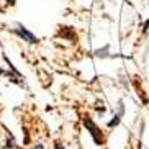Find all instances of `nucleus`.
I'll use <instances>...</instances> for the list:
<instances>
[{"instance_id": "obj_1", "label": "nucleus", "mask_w": 149, "mask_h": 149, "mask_svg": "<svg viewBox=\"0 0 149 149\" xmlns=\"http://www.w3.org/2000/svg\"><path fill=\"white\" fill-rule=\"evenodd\" d=\"M84 125H85V128L90 131V136H92V139L95 141L97 144H103V141H105L103 139V134H102L100 128L93 123V120L87 116V118H84Z\"/></svg>"}, {"instance_id": "obj_2", "label": "nucleus", "mask_w": 149, "mask_h": 149, "mask_svg": "<svg viewBox=\"0 0 149 149\" xmlns=\"http://www.w3.org/2000/svg\"><path fill=\"white\" fill-rule=\"evenodd\" d=\"M13 33L18 36V38H22L23 41H26V43H30V44H35V43H38V38H36L31 31H28L26 28L23 26L22 23H17L15 25V30H13Z\"/></svg>"}, {"instance_id": "obj_3", "label": "nucleus", "mask_w": 149, "mask_h": 149, "mask_svg": "<svg viewBox=\"0 0 149 149\" xmlns=\"http://www.w3.org/2000/svg\"><path fill=\"white\" fill-rule=\"evenodd\" d=\"M125 116V103H123L121 100L118 102V110H116V113H115V116L108 121V128H113L116 126L120 121H121V118Z\"/></svg>"}, {"instance_id": "obj_4", "label": "nucleus", "mask_w": 149, "mask_h": 149, "mask_svg": "<svg viewBox=\"0 0 149 149\" xmlns=\"http://www.w3.org/2000/svg\"><path fill=\"white\" fill-rule=\"evenodd\" d=\"M108 49H110L108 44H107V46H103L102 49H97V51H95V56H97V57H107V56H108V53H107Z\"/></svg>"}, {"instance_id": "obj_5", "label": "nucleus", "mask_w": 149, "mask_h": 149, "mask_svg": "<svg viewBox=\"0 0 149 149\" xmlns=\"http://www.w3.org/2000/svg\"><path fill=\"white\" fill-rule=\"evenodd\" d=\"M5 2H7L8 5H15V2H17V0H5Z\"/></svg>"}, {"instance_id": "obj_6", "label": "nucleus", "mask_w": 149, "mask_h": 149, "mask_svg": "<svg viewBox=\"0 0 149 149\" xmlns=\"http://www.w3.org/2000/svg\"><path fill=\"white\" fill-rule=\"evenodd\" d=\"M33 149H44V146H43V144H36Z\"/></svg>"}, {"instance_id": "obj_7", "label": "nucleus", "mask_w": 149, "mask_h": 149, "mask_svg": "<svg viewBox=\"0 0 149 149\" xmlns=\"http://www.w3.org/2000/svg\"><path fill=\"white\" fill-rule=\"evenodd\" d=\"M56 149H66V148H62L61 144H57V146H56Z\"/></svg>"}, {"instance_id": "obj_8", "label": "nucleus", "mask_w": 149, "mask_h": 149, "mask_svg": "<svg viewBox=\"0 0 149 149\" xmlns=\"http://www.w3.org/2000/svg\"><path fill=\"white\" fill-rule=\"evenodd\" d=\"M0 75H3V69L2 67H0Z\"/></svg>"}, {"instance_id": "obj_9", "label": "nucleus", "mask_w": 149, "mask_h": 149, "mask_svg": "<svg viewBox=\"0 0 149 149\" xmlns=\"http://www.w3.org/2000/svg\"><path fill=\"white\" fill-rule=\"evenodd\" d=\"M0 13H2V7H0Z\"/></svg>"}]
</instances>
